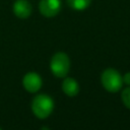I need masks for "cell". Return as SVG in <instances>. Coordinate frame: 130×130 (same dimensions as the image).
Masks as SVG:
<instances>
[{
  "label": "cell",
  "mask_w": 130,
  "mask_h": 130,
  "mask_svg": "<svg viewBox=\"0 0 130 130\" xmlns=\"http://www.w3.org/2000/svg\"><path fill=\"white\" fill-rule=\"evenodd\" d=\"M121 98H122V102H123L124 106L130 110V86L123 89V91L121 93Z\"/></svg>",
  "instance_id": "cell-9"
},
{
  "label": "cell",
  "mask_w": 130,
  "mask_h": 130,
  "mask_svg": "<svg viewBox=\"0 0 130 130\" xmlns=\"http://www.w3.org/2000/svg\"><path fill=\"white\" fill-rule=\"evenodd\" d=\"M13 13L18 18H27L31 13V5L26 0H16L13 4Z\"/></svg>",
  "instance_id": "cell-6"
},
{
  "label": "cell",
  "mask_w": 130,
  "mask_h": 130,
  "mask_svg": "<svg viewBox=\"0 0 130 130\" xmlns=\"http://www.w3.org/2000/svg\"><path fill=\"white\" fill-rule=\"evenodd\" d=\"M101 82L104 88L109 92H117L122 88L123 77L120 72L114 68H108L101 75Z\"/></svg>",
  "instance_id": "cell-2"
},
{
  "label": "cell",
  "mask_w": 130,
  "mask_h": 130,
  "mask_svg": "<svg viewBox=\"0 0 130 130\" xmlns=\"http://www.w3.org/2000/svg\"><path fill=\"white\" fill-rule=\"evenodd\" d=\"M50 68L52 73L56 77H65L70 69V59L68 55L63 52H58L54 54L50 62Z\"/></svg>",
  "instance_id": "cell-3"
},
{
  "label": "cell",
  "mask_w": 130,
  "mask_h": 130,
  "mask_svg": "<svg viewBox=\"0 0 130 130\" xmlns=\"http://www.w3.org/2000/svg\"><path fill=\"white\" fill-rule=\"evenodd\" d=\"M62 90L68 96H75L79 92V84L72 77H66L62 82Z\"/></svg>",
  "instance_id": "cell-7"
},
{
  "label": "cell",
  "mask_w": 130,
  "mask_h": 130,
  "mask_svg": "<svg viewBox=\"0 0 130 130\" xmlns=\"http://www.w3.org/2000/svg\"><path fill=\"white\" fill-rule=\"evenodd\" d=\"M22 85L26 91L35 93L42 87V78L37 72H27L22 78Z\"/></svg>",
  "instance_id": "cell-5"
},
{
  "label": "cell",
  "mask_w": 130,
  "mask_h": 130,
  "mask_svg": "<svg viewBox=\"0 0 130 130\" xmlns=\"http://www.w3.org/2000/svg\"><path fill=\"white\" fill-rule=\"evenodd\" d=\"M122 77H123V83H125V84L130 86V71L126 72Z\"/></svg>",
  "instance_id": "cell-10"
},
{
  "label": "cell",
  "mask_w": 130,
  "mask_h": 130,
  "mask_svg": "<svg viewBox=\"0 0 130 130\" xmlns=\"http://www.w3.org/2000/svg\"><path fill=\"white\" fill-rule=\"evenodd\" d=\"M54 110L53 99L45 93L38 94L31 102V111L34 115L39 119L48 118Z\"/></svg>",
  "instance_id": "cell-1"
},
{
  "label": "cell",
  "mask_w": 130,
  "mask_h": 130,
  "mask_svg": "<svg viewBox=\"0 0 130 130\" xmlns=\"http://www.w3.org/2000/svg\"><path fill=\"white\" fill-rule=\"evenodd\" d=\"M91 0H67L68 5L74 10H84L90 5Z\"/></svg>",
  "instance_id": "cell-8"
},
{
  "label": "cell",
  "mask_w": 130,
  "mask_h": 130,
  "mask_svg": "<svg viewBox=\"0 0 130 130\" xmlns=\"http://www.w3.org/2000/svg\"><path fill=\"white\" fill-rule=\"evenodd\" d=\"M61 0H41L39 4L40 12L46 17H54L61 10Z\"/></svg>",
  "instance_id": "cell-4"
}]
</instances>
